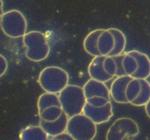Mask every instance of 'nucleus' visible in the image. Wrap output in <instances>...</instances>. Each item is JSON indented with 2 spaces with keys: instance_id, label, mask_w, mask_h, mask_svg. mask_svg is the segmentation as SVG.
I'll list each match as a JSON object with an SVG mask.
<instances>
[{
  "instance_id": "5701e85b",
  "label": "nucleus",
  "mask_w": 150,
  "mask_h": 140,
  "mask_svg": "<svg viewBox=\"0 0 150 140\" xmlns=\"http://www.w3.org/2000/svg\"><path fill=\"white\" fill-rule=\"evenodd\" d=\"M109 102H111V100L103 96H93V97L86 99V103L89 104L92 106H97V107L105 106Z\"/></svg>"
},
{
  "instance_id": "20e7f679",
  "label": "nucleus",
  "mask_w": 150,
  "mask_h": 140,
  "mask_svg": "<svg viewBox=\"0 0 150 140\" xmlns=\"http://www.w3.org/2000/svg\"><path fill=\"white\" fill-rule=\"evenodd\" d=\"M96 125L82 112L69 118L66 131L75 140H92L96 136Z\"/></svg>"
},
{
  "instance_id": "f03ea898",
  "label": "nucleus",
  "mask_w": 150,
  "mask_h": 140,
  "mask_svg": "<svg viewBox=\"0 0 150 140\" xmlns=\"http://www.w3.org/2000/svg\"><path fill=\"white\" fill-rule=\"evenodd\" d=\"M23 43L26 48L25 55L29 60L40 62L49 55V43L45 35L38 31H32L23 36Z\"/></svg>"
},
{
  "instance_id": "1a4fd4ad",
  "label": "nucleus",
  "mask_w": 150,
  "mask_h": 140,
  "mask_svg": "<svg viewBox=\"0 0 150 140\" xmlns=\"http://www.w3.org/2000/svg\"><path fill=\"white\" fill-rule=\"evenodd\" d=\"M103 55H98L94 57L93 59L90 62L88 66V74L91 78L98 81L106 82L110 81L114 77L107 74L103 67V61L105 59Z\"/></svg>"
},
{
  "instance_id": "dca6fc26",
  "label": "nucleus",
  "mask_w": 150,
  "mask_h": 140,
  "mask_svg": "<svg viewBox=\"0 0 150 140\" xmlns=\"http://www.w3.org/2000/svg\"><path fill=\"white\" fill-rule=\"evenodd\" d=\"M108 29L113 34L114 39H115V46H114L112 52L109 54V55L110 56H116V55L122 54L125 49L126 44H127L125 35L121 30L116 29V28H111V29Z\"/></svg>"
},
{
  "instance_id": "b1692460",
  "label": "nucleus",
  "mask_w": 150,
  "mask_h": 140,
  "mask_svg": "<svg viewBox=\"0 0 150 140\" xmlns=\"http://www.w3.org/2000/svg\"><path fill=\"white\" fill-rule=\"evenodd\" d=\"M124 55L125 54H120V55L114 56V59H115L116 61V63H117V74H116L117 77L127 75L125 71L124 68H123V64H122V61H123V58H124Z\"/></svg>"
},
{
  "instance_id": "4be33fe9",
  "label": "nucleus",
  "mask_w": 150,
  "mask_h": 140,
  "mask_svg": "<svg viewBox=\"0 0 150 140\" xmlns=\"http://www.w3.org/2000/svg\"><path fill=\"white\" fill-rule=\"evenodd\" d=\"M103 67L107 74H108L113 77H116L117 67V63H116L114 56L108 55V56L105 57V59L103 61Z\"/></svg>"
},
{
  "instance_id": "6ab92c4d",
  "label": "nucleus",
  "mask_w": 150,
  "mask_h": 140,
  "mask_svg": "<svg viewBox=\"0 0 150 140\" xmlns=\"http://www.w3.org/2000/svg\"><path fill=\"white\" fill-rule=\"evenodd\" d=\"M64 112L61 106L53 105L45 108L42 112H39L40 119L47 122H52L57 120L61 117Z\"/></svg>"
},
{
  "instance_id": "393cba45",
  "label": "nucleus",
  "mask_w": 150,
  "mask_h": 140,
  "mask_svg": "<svg viewBox=\"0 0 150 140\" xmlns=\"http://www.w3.org/2000/svg\"><path fill=\"white\" fill-rule=\"evenodd\" d=\"M8 69V63L4 55L0 54V77H2Z\"/></svg>"
},
{
  "instance_id": "ddd939ff",
  "label": "nucleus",
  "mask_w": 150,
  "mask_h": 140,
  "mask_svg": "<svg viewBox=\"0 0 150 140\" xmlns=\"http://www.w3.org/2000/svg\"><path fill=\"white\" fill-rule=\"evenodd\" d=\"M115 46V39L108 29H104L98 39V48L101 55L108 56Z\"/></svg>"
},
{
  "instance_id": "a878e982",
  "label": "nucleus",
  "mask_w": 150,
  "mask_h": 140,
  "mask_svg": "<svg viewBox=\"0 0 150 140\" xmlns=\"http://www.w3.org/2000/svg\"><path fill=\"white\" fill-rule=\"evenodd\" d=\"M51 139H56V140H73V137L67 132V131H64V132L61 133L59 134H57V135L51 137Z\"/></svg>"
},
{
  "instance_id": "7ed1b4c3",
  "label": "nucleus",
  "mask_w": 150,
  "mask_h": 140,
  "mask_svg": "<svg viewBox=\"0 0 150 140\" xmlns=\"http://www.w3.org/2000/svg\"><path fill=\"white\" fill-rule=\"evenodd\" d=\"M38 82L45 92L59 93L69 83L68 73L59 66H48L41 71Z\"/></svg>"
},
{
  "instance_id": "412c9836",
  "label": "nucleus",
  "mask_w": 150,
  "mask_h": 140,
  "mask_svg": "<svg viewBox=\"0 0 150 140\" xmlns=\"http://www.w3.org/2000/svg\"><path fill=\"white\" fill-rule=\"evenodd\" d=\"M122 64L123 68H124L126 74L129 76H131V77L137 71L138 66H139L137 60L133 55L129 54L128 52L125 53L122 61Z\"/></svg>"
},
{
  "instance_id": "9b49d317",
  "label": "nucleus",
  "mask_w": 150,
  "mask_h": 140,
  "mask_svg": "<svg viewBox=\"0 0 150 140\" xmlns=\"http://www.w3.org/2000/svg\"><path fill=\"white\" fill-rule=\"evenodd\" d=\"M68 119L69 117L64 112H63L59 118L52 122H47L40 119V125L48 134L49 137L51 138L57 134L66 131Z\"/></svg>"
},
{
  "instance_id": "0eeeda50",
  "label": "nucleus",
  "mask_w": 150,
  "mask_h": 140,
  "mask_svg": "<svg viewBox=\"0 0 150 140\" xmlns=\"http://www.w3.org/2000/svg\"><path fill=\"white\" fill-rule=\"evenodd\" d=\"M83 113L89 117L97 125L105 123L108 122L114 115L112 104L111 102H109L105 106L97 107L86 103L83 107Z\"/></svg>"
},
{
  "instance_id": "6e6552de",
  "label": "nucleus",
  "mask_w": 150,
  "mask_h": 140,
  "mask_svg": "<svg viewBox=\"0 0 150 140\" xmlns=\"http://www.w3.org/2000/svg\"><path fill=\"white\" fill-rule=\"evenodd\" d=\"M133 78L129 75L120 76L112 82L111 85L110 95L114 102L119 104H129L125 96V90L127 83Z\"/></svg>"
},
{
  "instance_id": "9d476101",
  "label": "nucleus",
  "mask_w": 150,
  "mask_h": 140,
  "mask_svg": "<svg viewBox=\"0 0 150 140\" xmlns=\"http://www.w3.org/2000/svg\"><path fill=\"white\" fill-rule=\"evenodd\" d=\"M86 99L93 96H103L111 100L110 90L105 83L91 78L83 87Z\"/></svg>"
},
{
  "instance_id": "39448f33",
  "label": "nucleus",
  "mask_w": 150,
  "mask_h": 140,
  "mask_svg": "<svg viewBox=\"0 0 150 140\" xmlns=\"http://www.w3.org/2000/svg\"><path fill=\"white\" fill-rule=\"evenodd\" d=\"M0 26L3 33L9 37L14 39L23 37L26 34L27 20L21 12L11 10L1 16Z\"/></svg>"
},
{
  "instance_id": "cd10ccee",
  "label": "nucleus",
  "mask_w": 150,
  "mask_h": 140,
  "mask_svg": "<svg viewBox=\"0 0 150 140\" xmlns=\"http://www.w3.org/2000/svg\"><path fill=\"white\" fill-rule=\"evenodd\" d=\"M3 6H4V3H3L2 0H0V18L1 16L4 14V10H3Z\"/></svg>"
},
{
  "instance_id": "f257e3e1",
  "label": "nucleus",
  "mask_w": 150,
  "mask_h": 140,
  "mask_svg": "<svg viewBox=\"0 0 150 140\" xmlns=\"http://www.w3.org/2000/svg\"><path fill=\"white\" fill-rule=\"evenodd\" d=\"M59 98L63 111L69 118L82 113L86 104L83 88L75 85H67L60 92Z\"/></svg>"
},
{
  "instance_id": "4468645a",
  "label": "nucleus",
  "mask_w": 150,
  "mask_h": 140,
  "mask_svg": "<svg viewBox=\"0 0 150 140\" xmlns=\"http://www.w3.org/2000/svg\"><path fill=\"white\" fill-rule=\"evenodd\" d=\"M104 29H96L88 34L83 40V48L85 51L93 57L101 55L98 48V39Z\"/></svg>"
},
{
  "instance_id": "f3484780",
  "label": "nucleus",
  "mask_w": 150,
  "mask_h": 140,
  "mask_svg": "<svg viewBox=\"0 0 150 140\" xmlns=\"http://www.w3.org/2000/svg\"><path fill=\"white\" fill-rule=\"evenodd\" d=\"M53 105H58L61 106L59 102V98L57 93H52L45 92L42 93L39 97L38 101V112H42L45 108Z\"/></svg>"
},
{
  "instance_id": "bb28decb",
  "label": "nucleus",
  "mask_w": 150,
  "mask_h": 140,
  "mask_svg": "<svg viewBox=\"0 0 150 140\" xmlns=\"http://www.w3.org/2000/svg\"><path fill=\"white\" fill-rule=\"evenodd\" d=\"M145 111H146V113L147 115V116L150 118V99L149 102L146 104L145 105Z\"/></svg>"
},
{
  "instance_id": "423d86ee",
  "label": "nucleus",
  "mask_w": 150,
  "mask_h": 140,
  "mask_svg": "<svg viewBox=\"0 0 150 140\" xmlns=\"http://www.w3.org/2000/svg\"><path fill=\"white\" fill-rule=\"evenodd\" d=\"M140 130L137 123L130 118L123 117L116 120L106 134L107 140L133 139L139 136Z\"/></svg>"
},
{
  "instance_id": "a211bd4d",
  "label": "nucleus",
  "mask_w": 150,
  "mask_h": 140,
  "mask_svg": "<svg viewBox=\"0 0 150 140\" xmlns=\"http://www.w3.org/2000/svg\"><path fill=\"white\" fill-rule=\"evenodd\" d=\"M142 84V90L139 96L130 104L136 106H145L150 99V83L146 79H139Z\"/></svg>"
},
{
  "instance_id": "2eb2a0df",
  "label": "nucleus",
  "mask_w": 150,
  "mask_h": 140,
  "mask_svg": "<svg viewBox=\"0 0 150 140\" xmlns=\"http://www.w3.org/2000/svg\"><path fill=\"white\" fill-rule=\"evenodd\" d=\"M19 136L23 140H46L49 138V136L40 125L27 126L21 131Z\"/></svg>"
},
{
  "instance_id": "f8f14e48",
  "label": "nucleus",
  "mask_w": 150,
  "mask_h": 140,
  "mask_svg": "<svg viewBox=\"0 0 150 140\" xmlns=\"http://www.w3.org/2000/svg\"><path fill=\"white\" fill-rule=\"evenodd\" d=\"M127 52L137 60L139 65L137 71L132 77L137 79H147L150 76V58L149 56L138 50H130Z\"/></svg>"
},
{
  "instance_id": "aec40b11",
  "label": "nucleus",
  "mask_w": 150,
  "mask_h": 140,
  "mask_svg": "<svg viewBox=\"0 0 150 140\" xmlns=\"http://www.w3.org/2000/svg\"><path fill=\"white\" fill-rule=\"evenodd\" d=\"M142 90V84L139 79L132 78L127 85L125 96L129 104H131L139 96Z\"/></svg>"
}]
</instances>
